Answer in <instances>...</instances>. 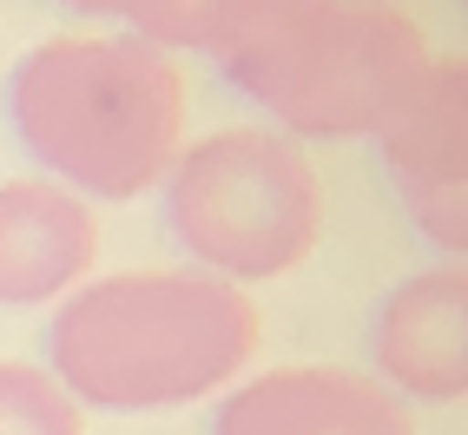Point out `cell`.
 <instances>
[{
	"instance_id": "cell-1",
	"label": "cell",
	"mask_w": 468,
	"mask_h": 435,
	"mask_svg": "<svg viewBox=\"0 0 468 435\" xmlns=\"http://www.w3.org/2000/svg\"><path fill=\"white\" fill-rule=\"evenodd\" d=\"M47 356L80 409H178L258 356V303L205 271H119L59 303Z\"/></svg>"
},
{
	"instance_id": "cell-2",
	"label": "cell",
	"mask_w": 468,
	"mask_h": 435,
	"mask_svg": "<svg viewBox=\"0 0 468 435\" xmlns=\"http://www.w3.org/2000/svg\"><path fill=\"white\" fill-rule=\"evenodd\" d=\"M0 100L14 139L53 172V185L106 205L165 185L172 159L185 152V106H192L172 53L133 34L27 47Z\"/></svg>"
},
{
	"instance_id": "cell-3",
	"label": "cell",
	"mask_w": 468,
	"mask_h": 435,
	"mask_svg": "<svg viewBox=\"0 0 468 435\" xmlns=\"http://www.w3.org/2000/svg\"><path fill=\"white\" fill-rule=\"evenodd\" d=\"M218 67L284 139H377L422 80L429 40L402 7L377 0H264Z\"/></svg>"
},
{
	"instance_id": "cell-4",
	"label": "cell",
	"mask_w": 468,
	"mask_h": 435,
	"mask_svg": "<svg viewBox=\"0 0 468 435\" xmlns=\"http://www.w3.org/2000/svg\"><path fill=\"white\" fill-rule=\"evenodd\" d=\"M165 231L205 277L258 284L297 271L324 238V185L284 133L231 126L185 145L165 172Z\"/></svg>"
},
{
	"instance_id": "cell-5",
	"label": "cell",
	"mask_w": 468,
	"mask_h": 435,
	"mask_svg": "<svg viewBox=\"0 0 468 435\" xmlns=\"http://www.w3.org/2000/svg\"><path fill=\"white\" fill-rule=\"evenodd\" d=\"M377 145L416 231L449 264H462L468 251V67L462 53H429L422 80L383 119Z\"/></svg>"
},
{
	"instance_id": "cell-6",
	"label": "cell",
	"mask_w": 468,
	"mask_h": 435,
	"mask_svg": "<svg viewBox=\"0 0 468 435\" xmlns=\"http://www.w3.org/2000/svg\"><path fill=\"white\" fill-rule=\"evenodd\" d=\"M211 435H416V416L363 369L297 363L231 389L218 402Z\"/></svg>"
},
{
	"instance_id": "cell-7",
	"label": "cell",
	"mask_w": 468,
	"mask_h": 435,
	"mask_svg": "<svg viewBox=\"0 0 468 435\" xmlns=\"http://www.w3.org/2000/svg\"><path fill=\"white\" fill-rule=\"evenodd\" d=\"M377 383L416 402H462L468 389V271L429 264L377 310Z\"/></svg>"
},
{
	"instance_id": "cell-8",
	"label": "cell",
	"mask_w": 468,
	"mask_h": 435,
	"mask_svg": "<svg viewBox=\"0 0 468 435\" xmlns=\"http://www.w3.org/2000/svg\"><path fill=\"white\" fill-rule=\"evenodd\" d=\"M100 258V218L53 178L0 185V303L40 310L67 297Z\"/></svg>"
},
{
	"instance_id": "cell-9",
	"label": "cell",
	"mask_w": 468,
	"mask_h": 435,
	"mask_svg": "<svg viewBox=\"0 0 468 435\" xmlns=\"http://www.w3.org/2000/svg\"><path fill=\"white\" fill-rule=\"evenodd\" d=\"M264 0H126L119 20L133 27V40L145 47H192V53H211L225 59L238 47V34L258 20Z\"/></svg>"
},
{
	"instance_id": "cell-10",
	"label": "cell",
	"mask_w": 468,
	"mask_h": 435,
	"mask_svg": "<svg viewBox=\"0 0 468 435\" xmlns=\"http://www.w3.org/2000/svg\"><path fill=\"white\" fill-rule=\"evenodd\" d=\"M0 435H86V409L40 363H0Z\"/></svg>"
},
{
	"instance_id": "cell-11",
	"label": "cell",
	"mask_w": 468,
	"mask_h": 435,
	"mask_svg": "<svg viewBox=\"0 0 468 435\" xmlns=\"http://www.w3.org/2000/svg\"><path fill=\"white\" fill-rule=\"evenodd\" d=\"M73 14H100V20H119V7H126V0H67Z\"/></svg>"
},
{
	"instance_id": "cell-12",
	"label": "cell",
	"mask_w": 468,
	"mask_h": 435,
	"mask_svg": "<svg viewBox=\"0 0 468 435\" xmlns=\"http://www.w3.org/2000/svg\"><path fill=\"white\" fill-rule=\"evenodd\" d=\"M377 7H396V0H377Z\"/></svg>"
}]
</instances>
